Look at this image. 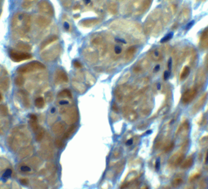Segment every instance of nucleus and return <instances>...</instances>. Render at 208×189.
Masks as SVG:
<instances>
[{"label":"nucleus","instance_id":"42","mask_svg":"<svg viewBox=\"0 0 208 189\" xmlns=\"http://www.w3.org/2000/svg\"><path fill=\"white\" fill-rule=\"evenodd\" d=\"M60 104L61 105H66V104H68L69 102L68 101H65V100H61L60 101Z\"/></svg>","mask_w":208,"mask_h":189},{"label":"nucleus","instance_id":"20","mask_svg":"<svg viewBox=\"0 0 208 189\" xmlns=\"http://www.w3.org/2000/svg\"><path fill=\"white\" fill-rule=\"evenodd\" d=\"M37 1L38 0H23L21 6L25 9H28L31 8Z\"/></svg>","mask_w":208,"mask_h":189},{"label":"nucleus","instance_id":"5","mask_svg":"<svg viewBox=\"0 0 208 189\" xmlns=\"http://www.w3.org/2000/svg\"><path fill=\"white\" fill-rule=\"evenodd\" d=\"M38 9L40 12L43 15L52 16L54 14V10L51 4L47 0H42L38 4Z\"/></svg>","mask_w":208,"mask_h":189},{"label":"nucleus","instance_id":"32","mask_svg":"<svg viewBox=\"0 0 208 189\" xmlns=\"http://www.w3.org/2000/svg\"><path fill=\"white\" fill-rule=\"evenodd\" d=\"M173 35H174V33L173 32H170V33L167 34L165 36H164L163 38L161 40V43H164V42H168L169 40H170L173 37Z\"/></svg>","mask_w":208,"mask_h":189},{"label":"nucleus","instance_id":"52","mask_svg":"<svg viewBox=\"0 0 208 189\" xmlns=\"http://www.w3.org/2000/svg\"><path fill=\"white\" fill-rule=\"evenodd\" d=\"M85 1V2L87 4V3H88V2H89V1H91V0H84Z\"/></svg>","mask_w":208,"mask_h":189},{"label":"nucleus","instance_id":"9","mask_svg":"<svg viewBox=\"0 0 208 189\" xmlns=\"http://www.w3.org/2000/svg\"><path fill=\"white\" fill-rule=\"evenodd\" d=\"M36 23L42 28H45L49 25L51 20L47 16H38L35 20Z\"/></svg>","mask_w":208,"mask_h":189},{"label":"nucleus","instance_id":"24","mask_svg":"<svg viewBox=\"0 0 208 189\" xmlns=\"http://www.w3.org/2000/svg\"><path fill=\"white\" fill-rule=\"evenodd\" d=\"M75 125H72V126H70L67 129L66 132H65V134L63 135V138L66 139L70 138L72 136L73 132H75Z\"/></svg>","mask_w":208,"mask_h":189},{"label":"nucleus","instance_id":"38","mask_svg":"<svg viewBox=\"0 0 208 189\" xmlns=\"http://www.w3.org/2000/svg\"><path fill=\"white\" fill-rule=\"evenodd\" d=\"M56 145L57 147H58L59 148H61L64 145L63 141H61V140H59V139H58L56 141Z\"/></svg>","mask_w":208,"mask_h":189},{"label":"nucleus","instance_id":"29","mask_svg":"<svg viewBox=\"0 0 208 189\" xmlns=\"http://www.w3.org/2000/svg\"><path fill=\"white\" fill-rule=\"evenodd\" d=\"M29 123L31 127L32 128V129L34 132H37L39 129L38 125V123H37V120L30 119Z\"/></svg>","mask_w":208,"mask_h":189},{"label":"nucleus","instance_id":"33","mask_svg":"<svg viewBox=\"0 0 208 189\" xmlns=\"http://www.w3.org/2000/svg\"><path fill=\"white\" fill-rule=\"evenodd\" d=\"M15 84L18 86H21L23 85L25 81L23 77L21 76H18L15 78Z\"/></svg>","mask_w":208,"mask_h":189},{"label":"nucleus","instance_id":"53","mask_svg":"<svg viewBox=\"0 0 208 189\" xmlns=\"http://www.w3.org/2000/svg\"><path fill=\"white\" fill-rule=\"evenodd\" d=\"M2 99V96H1V95L0 94V101Z\"/></svg>","mask_w":208,"mask_h":189},{"label":"nucleus","instance_id":"1","mask_svg":"<svg viewBox=\"0 0 208 189\" xmlns=\"http://www.w3.org/2000/svg\"><path fill=\"white\" fill-rule=\"evenodd\" d=\"M12 28L14 31L24 35L31 28V16L28 13L20 12L15 14L12 20Z\"/></svg>","mask_w":208,"mask_h":189},{"label":"nucleus","instance_id":"13","mask_svg":"<svg viewBox=\"0 0 208 189\" xmlns=\"http://www.w3.org/2000/svg\"><path fill=\"white\" fill-rule=\"evenodd\" d=\"M57 40H58V37L56 35H51V36L49 37L48 38H47L46 40H45L42 42V44L40 45V49H43L46 47H47L48 45H49L52 43L57 41Z\"/></svg>","mask_w":208,"mask_h":189},{"label":"nucleus","instance_id":"3","mask_svg":"<svg viewBox=\"0 0 208 189\" xmlns=\"http://www.w3.org/2000/svg\"><path fill=\"white\" fill-rule=\"evenodd\" d=\"M61 52V46L59 44L54 45L42 52L41 56L46 61H52L57 58Z\"/></svg>","mask_w":208,"mask_h":189},{"label":"nucleus","instance_id":"7","mask_svg":"<svg viewBox=\"0 0 208 189\" xmlns=\"http://www.w3.org/2000/svg\"><path fill=\"white\" fill-rule=\"evenodd\" d=\"M66 125L64 122H58L52 127V131L56 135H60L65 131Z\"/></svg>","mask_w":208,"mask_h":189},{"label":"nucleus","instance_id":"49","mask_svg":"<svg viewBox=\"0 0 208 189\" xmlns=\"http://www.w3.org/2000/svg\"><path fill=\"white\" fill-rule=\"evenodd\" d=\"M205 163L206 164H208V153H207L206 156V158H205Z\"/></svg>","mask_w":208,"mask_h":189},{"label":"nucleus","instance_id":"41","mask_svg":"<svg viewBox=\"0 0 208 189\" xmlns=\"http://www.w3.org/2000/svg\"><path fill=\"white\" fill-rule=\"evenodd\" d=\"M74 65L76 68H80L82 67L81 63H80V62H79L78 61H75L74 62Z\"/></svg>","mask_w":208,"mask_h":189},{"label":"nucleus","instance_id":"50","mask_svg":"<svg viewBox=\"0 0 208 189\" xmlns=\"http://www.w3.org/2000/svg\"><path fill=\"white\" fill-rule=\"evenodd\" d=\"M157 88H158V90H160V89H161V84H158V85H157Z\"/></svg>","mask_w":208,"mask_h":189},{"label":"nucleus","instance_id":"44","mask_svg":"<svg viewBox=\"0 0 208 189\" xmlns=\"http://www.w3.org/2000/svg\"><path fill=\"white\" fill-rule=\"evenodd\" d=\"M133 139H129V140H128L127 141V142H126V145H129V146H130V145H132V144H133Z\"/></svg>","mask_w":208,"mask_h":189},{"label":"nucleus","instance_id":"51","mask_svg":"<svg viewBox=\"0 0 208 189\" xmlns=\"http://www.w3.org/2000/svg\"><path fill=\"white\" fill-rule=\"evenodd\" d=\"M141 189H149V187L147 186H144V187H142Z\"/></svg>","mask_w":208,"mask_h":189},{"label":"nucleus","instance_id":"18","mask_svg":"<svg viewBox=\"0 0 208 189\" xmlns=\"http://www.w3.org/2000/svg\"><path fill=\"white\" fill-rule=\"evenodd\" d=\"M152 0H142L141 4V7L139 9V12H140L139 14L144 12L146 11H147L149 8V7L151 5Z\"/></svg>","mask_w":208,"mask_h":189},{"label":"nucleus","instance_id":"21","mask_svg":"<svg viewBox=\"0 0 208 189\" xmlns=\"http://www.w3.org/2000/svg\"><path fill=\"white\" fill-rule=\"evenodd\" d=\"M103 42V38L100 35H95L91 39V43L93 45L99 46Z\"/></svg>","mask_w":208,"mask_h":189},{"label":"nucleus","instance_id":"14","mask_svg":"<svg viewBox=\"0 0 208 189\" xmlns=\"http://www.w3.org/2000/svg\"><path fill=\"white\" fill-rule=\"evenodd\" d=\"M56 76V80L59 82H67L68 81V78L66 73L61 70H59L57 71Z\"/></svg>","mask_w":208,"mask_h":189},{"label":"nucleus","instance_id":"55","mask_svg":"<svg viewBox=\"0 0 208 189\" xmlns=\"http://www.w3.org/2000/svg\"><path fill=\"white\" fill-rule=\"evenodd\" d=\"M1 0H0V2H1Z\"/></svg>","mask_w":208,"mask_h":189},{"label":"nucleus","instance_id":"27","mask_svg":"<svg viewBox=\"0 0 208 189\" xmlns=\"http://www.w3.org/2000/svg\"><path fill=\"white\" fill-rule=\"evenodd\" d=\"M35 106L38 108H43L45 106V100L43 98H38L36 99L35 101Z\"/></svg>","mask_w":208,"mask_h":189},{"label":"nucleus","instance_id":"25","mask_svg":"<svg viewBox=\"0 0 208 189\" xmlns=\"http://www.w3.org/2000/svg\"><path fill=\"white\" fill-rule=\"evenodd\" d=\"M193 163V158H189L183 163V164L181 165V167L182 168H184V169H188L192 166Z\"/></svg>","mask_w":208,"mask_h":189},{"label":"nucleus","instance_id":"22","mask_svg":"<svg viewBox=\"0 0 208 189\" xmlns=\"http://www.w3.org/2000/svg\"><path fill=\"white\" fill-rule=\"evenodd\" d=\"M136 51V48L134 46L130 47L126 51V54H125V56H126V59L127 60H130L133 58V57L135 54Z\"/></svg>","mask_w":208,"mask_h":189},{"label":"nucleus","instance_id":"43","mask_svg":"<svg viewBox=\"0 0 208 189\" xmlns=\"http://www.w3.org/2000/svg\"><path fill=\"white\" fill-rule=\"evenodd\" d=\"M194 23V21H192L191 22H190L187 26H186V30H189V28H191L192 27V26L193 25Z\"/></svg>","mask_w":208,"mask_h":189},{"label":"nucleus","instance_id":"17","mask_svg":"<svg viewBox=\"0 0 208 189\" xmlns=\"http://www.w3.org/2000/svg\"><path fill=\"white\" fill-rule=\"evenodd\" d=\"M150 56L151 59L155 61H159L163 58L162 54L158 49H154L151 50V51L150 52Z\"/></svg>","mask_w":208,"mask_h":189},{"label":"nucleus","instance_id":"4","mask_svg":"<svg viewBox=\"0 0 208 189\" xmlns=\"http://www.w3.org/2000/svg\"><path fill=\"white\" fill-rule=\"evenodd\" d=\"M45 66L41 62H32L27 63L25 65H23L19 67L17 70L18 73L20 74H25L27 73H30L32 71H35L45 69Z\"/></svg>","mask_w":208,"mask_h":189},{"label":"nucleus","instance_id":"10","mask_svg":"<svg viewBox=\"0 0 208 189\" xmlns=\"http://www.w3.org/2000/svg\"><path fill=\"white\" fill-rule=\"evenodd\" d=\"M100 22L99 19L98 18H87L81 21L80 25L84 27H93L97 25Z\"/></svg>","mask_w":208,"mask_h":189},{"label":"nucleus","instance_id":"2","mask_svg":"<svg viewBox=\"0 0 208 189\" xmlns=\"http://www.w3.org/2000/svg\"><path fill=\"white\" fill-rule=\"evenodd\" d=\"M60 112L63 115V118L66 123L72 124L76 122L79 118L78 112L75 107L67 108L60 110Z\"/></svg>","mask_w":208,"mask_h":189},{"label":"nucleus","instance_id":"19","mask_svg":"<svg viewBox=\"0 0 208 189\" xmlns=\"http://www.w3.org/2000/svg\"><path fill=\"white\" fill-rule=\"evenodd\" d=\"M154 26V21L152 20H147L144 25V32L146 35H148L151 31Z\"/></svg>","mask_w":208,"mask_h":189},{"label":"nucleus","instance_id":"54","mask_svg":"<svg viewBox=\"0 0 208 189\" xmlns=\"http://www.w3.org/2000/svg\"><path fill=\"white\" fill-rule=\"evenodd\" d=\"M112 1H117V0H112Z\"/></svg>","mask_w":208,"mask_h":189},{"label":"nucleus","instance_id":"26","mask_svg":"<svg viewBox=\"0 0 208 189\" xmlns=\"http://www.w3.org/2000/svg\"><path fill=\"white\" fill-rule=\"evenodd\" d=\"M16 47L18 48V49L22 50V51H29L31 49V47L29 44L22 43V42L18 43L16 45Z\"/></svg>","mask_w":208,"mask_h":189},{"label":"nucleus","instance_id":"39","mask_svg":"<svg viewBox=\"0 0 208 189\" xmlns=\"http://www.w3.org/2000/svg\"><path fill=\"white\" fill-rule=\"evenodd\" d=\"M170 76V73L169 71H165L164 73V80H167Z\"/></svg>","mask_w":208,"mask_h":189},{"label":"nucleus","instance_id":"11","mask_svg":"<svg viewBox=\"0 0 208 189\" xmlns=\"http://www.w3.org/2000/svg\"><path fill=\"white\" fill-rule=\"evenodd\" d=\"M184 176L181 174H177V176H175L172 181V182H171L172 186L174 188H177L179 186H181L184 183Z\"/></svg>","mask_w":208,"mask_h":189},{"label":"nucleus","instance_id":"48","mask_svg":"<svg viewBox=\"0 0 208 189\" xmlns=\"http://www.w3.org/2000/svg\"><path fill=\"white\" fill-rule=\"evenodd\" d=\"M168 67H169V70L171 69V67H172V60H171V59H169V62H168Z\"/></svg>","mask_w":208,"mask_h":189},{"label":"nucleus","instance_id":"34","mask_svg":"<svg viewBox=\"0 0 208 189\" xmlns=\"http://www.w3.org/2000/svg\"><path fill=\"white\" fill-rule=\"evenodd\" d=\"M190 73V69L189 68H188V67H186L184 70L183 73H181V79H184L186 78L189 74Z\"/></svg>","mask_w":208,"mask_h":189},{"label":"nucleus","instance_id":"45","mask_svg":"<svg viewBox=\"0 0 208 189\" xmlns=\"http://www.w3.org/2000/svg\"><path fill=\"white\" fill-rule=\"evenodd\" d=\"M113 110H115V112H118V106H116V104L115 103H114L113 105Z\"/></svg>","mask_w":208,"mask_h":189},{"label":"nucleus","instance_id":"31","mask_svg":"<svg viewBox=\"0 0 208 189\" xmlns=\"http://www.w3.org/2000/svg\"><path fill=\"white\" fill-rule=\"evenodd\" d=\"M73 0H60L62 5L65 8H70L71 7Z\"/></svg>","mask_w":208,"mask_h":189},{"label":"nucleus","instance_id":"30","mask_svg":"<svg viewBox=\"0 0 208 189\" xmlns=\"http://www.w3.org/2000/svg\"><path fill=\"white\" fill-rule=\"evenodd\" d=\"M194 92L193 91H188L185 94H184V101L186 102V101H189V99H192L193 96H194Z\"/></svg>","mask_w":208,"mask_h":189},{"label":"nucleus","instance_id":"16","mask_svg":"<svg viewBox=\"0 0 208 189\" xmlns=\"http://www.w3.org/2000/svg\"><path fill=\"white\" fill-rule=\"evenodd\" d=\"M107 8L108 12L113 14L115 15L118 12V5L115 2H110L107 4Z\"/></svg>","mask_w":208,"mask_h":189},{"label":"nucleus","instance_id":"6","mask_svg":"<svg viewBox=\"0 0 208 189\" xmlns=\"http://www.w3.org/2000/svg\"><path fill=\"white\" fill-rule=\"evenodd\" d=\"M9 55L11 59L15 62H20L25 60H28L32 58V56L29 53L15 50H11L9 51Z\"/></svg>","mask_w":208,"mask_h":189},{"label":"nucleus","instance_id":"47","mask_svg":"<svg viewBox=\"0 0 208 189\" xmlns=\"http://www.w3.org/2000/svg\"><path fill=\"white\" fill-rule=\"evenodd\" d=\"M160 68V66L159 65H156V66L155 67V68H154V71L156 72V71H159Z\"/></svg>","mask_w":208,"mask_h":189},{"label":"nucleus","instance_id":"40","mask_svg":"<svg viewBox=\"0 0 208 189\" xmlns=\"http://www.w3.org/2000/svg\"><path fill=\"white\" fill-rule=\"evenodd\" d=\"M63 26H64V28H65V30H67V31L70 30V25L69 23H68L67 21H65V22L64 23V25H63Z\"/></svg>","mask_w":208,"mask_h":189},{"label":"nucleus","instance_id":"15","mask_svg":"<svg viewBox=\"0 0 208 189\" xmlns=\"http://www.w3.org/2000/svg\"><path fill=\"white\" fill-rule=\"evenodd\" d=\"M123 113H124L125 116L127 117V118L130 121H134L137 118V114L136 113L132 110L130 108H127V109H125L124 110V112H123Z\"/></svg>","mask_w":208,"mask_h":189},{"label":"nucleus","instance_id":"37","mask_svg":"<svg viewBox=\"0 0 208 189\" xmlns=\"http://www.w3.org/2000/svg\"><path fill=\"white\" fill-rule=\"evenodd\" d=\"M99 53L102 56L104 55L105 54V53L106 52V47L105 45H101L99 46Z\"/></svg>","mask_w":208,"mask_h":189},{"label":"nucleus","instance_id":"46","mask_svg":"<svg viewBox=\"0 0 208 189\" xmlns=\"http://www.w3.org/2000/svg\"><path fill=\"white\" fill-rule=\"evenodd\" d=\"M80 5L79 3H77V4H75L74 9H75V10H77V9H80Z\"/></svg>","mask_w":208,"mask_h":189},{"label":"nucleus","instance_id":"36","mask_svg":"<svg viewBox=\"0 0 208 189\" xmlns=\"http://www.w3.org/2000/svg\"><path fill=\"white\" fill-rule=\"evenodd\" d=\"M113 50H114L115 53L116 54H117V55L120 54L122 53V48L120 47V46H118V45L115 46V47H114Z\"/></svg>","mask_w":208,"mask_h":189},{"label":"nucleus","instance_id":"23","mask_svg":"<svg viewBox=\"0 0 208 189\" xmlns=\"http://www.w3.org/2000/svg\"><path fill=\"white\" fill-rule=\"evenodd\" d=\"M73 86L78 92L84 93L85 91V87L84 85L77 81H73Z\"/></svg>","mask_w":208,"mask_h":189},{"label":"nucleus","instance_id":"35","mask_svg":"<svg viewBox=\"0 0 208 189\" xmlns=\"http://www.w3.org/2000/svg\"><path fill=\"white\" fill-rule=\"evenodd\" d=\"M60 96H63V97H69V98H71L72 97L71 92L70 90H63L60 94Z\"/></svg>","mask_w":208,"mask_h":189},{"label":"nucleus","instance_id":"12","mask_svg":"<svg viewBox=\"0 0 208 189\" xmlns=\"http://www.w3.org/2000/svg\"><path fill=\"white\" fill-rule=\"evenodd\" d=\"M138 176V174L135 172H131L130 173L128 174V176L126 177V178L124 180V182H123L121 189H125V187H127L130 183L132 182L135 179H136Z\"/></svg>","mask_w":208,"mask_h":189},{"label":"nucleus","instance_id":"28","mask_svg":"<svg viewBox=\"0 0 208 189\" xmlns=\"http://www.w3.org/2000/svg\"><path fill=\"white\" fill-rule=\"evenodd\" d=\"M37 132V133L36 134V140L37 141H40L44 137L45 130L43 128H40Z\"/></svg>","mask_w":208,"mask_h":189},{"label":"nucleus","instance_id":"8","mask_svg":"<svg viewBox=\"0 0 208 189\" xmlns=\"http://www.w3.org/2000/svg\"><path fill=\"white\" fill-rule=\"evenodd\" d=\"M85 54H84V58H85L87 61L92 62L96 61L97 60V54L96 51L94 50H92L91 49H88L87 50H84Z\"/></svg>","mask_w":208,"mask_h":189}]
</instances>
